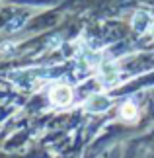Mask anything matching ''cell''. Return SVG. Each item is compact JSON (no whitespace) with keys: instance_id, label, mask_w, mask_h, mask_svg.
<instances>
[{"instance_id":"1","label":"cell","mask_w":154,"mask_h":158,"mask_svg":"<svg viewBox=\"0 0 154 158\" xmlns=\"http://www.w3.org/2000/svg\"><path fill=\"white\" fill-rule=\"evenodd\" d=\"M49 100H51L53 106H59V107L69 106L72 102V90H70V86H66V84H57V86H53L51 92H49Z\"/></svg>"},{"instance_id":"2","label":"cell","mask_w":154,"mask_h":158,"mask_svg":"<svg viewBox=\"0 0 154 158\" xmlns=\"http://www.w3.org/2000/svg\"><path fill=\"white\" fill-rule=\"evenodd\" d=\"M98 80H100L103 86H115L117 80H119V69L113 63H102L100 69H98Z\"/></svg>"},{"instance_id":"3","label":"cell","mask_w":154,"mask_h":158,"mask_svg":"<svg viewBox=\"0 0 154 158\" xmlns=\"http://www.w3.org/2000/svg\"><path fill=\"white\" fill-rule=\"evenodd\" d=\"M86 107L90 111H103V109L109 107V100L106 96H92V98L86 102Z\"/></svg>"},{"instance_id":"4","label":"cell","mask_w":154,"mask_h":158,"mask_svg":"<svg viewBox=\"0 0 154 158\" xmlns=\"http://www.w3.org/2000/svg\"><path fill=\"white\" fill-rule=\"evenodd\" d=\"M133 26H135V29H139V31H146L148 27H152V26H154V22H152L150 18L144 14V12H140V14L135 16Z\"/></svg>"},{"instance_id":"5","label":"cell","mask_w":154,"mask_h":158,"mask_svg":"<svg viewBox=\"0 0 154 158\" xmlns=\"http://www.w3.org/2000/svg\"><path fill=\"white\" fill-rule=\"evenodd\" d=\"M137 115H139V109H137L135 104H131V102L121 107V117L125 119V121H135V119H137Z\"/></svg>"}]
</instances>
